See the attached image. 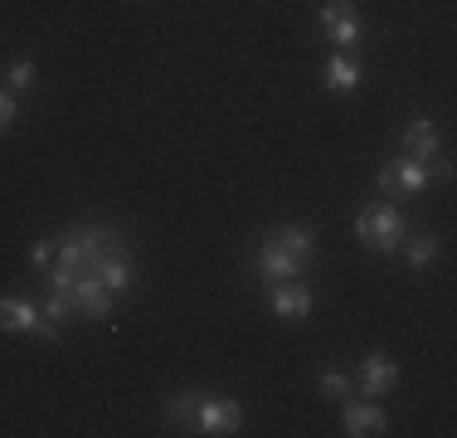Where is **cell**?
<instances>
[{"mask_svg": "<svg viewBox=\"0 0 457 438\" xmlns=\"http://www.w3.org/2000/svg\"><path fill=\"white\" fill-rule=\"evenodd\" d=\"M317 258V229L312 224H282V229H268L253 248V268L263 282H287V278H302L307 263Z\"/></svg>", "mask_w": 457, "mask_h": 438, "instance_id": "6da1fadb", "label": "cell"}, {"mask_svg": "<svg viewBox=\"0 0 457 438\" xmlns=\"http://www.w3.org/2000/svg\"><path fill=\"white\" fill-rule=\"evenodd\" d=\"M54 244H59L54 263H59V268H69L73 278H79V273H93L97 263L112 254V248L132 244V239H127V229L107 224V219H83V224H69V229H63Z\"/></svg>", "mask_w": 457, "mask_h": 438, "instance_id": "7a4b0ae2", "label": "cell"}, {"mask_svg": "<svg viewBox=\"0 0 457 438\" xmlns=\"http://www.w3.org/2000/svg\"><path fill=\"white\" fill-rule=\"evenodd\" d=\"M433 181H443L448 185L453 181V161L448 156H438V161H419V156H395V161H385V166L375 171V185L389 195V200H413V195H423Z\"/></svg>", "mask_w": 457, "mask_h": 438, "instance_id": "3957f363", "label": "cell"}, {"mask_svg": "<svg viewBox=\"0 0 457 438\" xmlns=\"http://www.w3.org/2000/svg\"><path fill=\"white\" fill-rule=\"evenodd\" d=\"M351 229H355V239H361V248H370V254H395L413 224L395 200H375V205H365V210L355 215Z\"/></svg>", "mask_w": 457, "mask_h": 438, "instance_id": "277c9868", "label": "cell"}, {"mask_svg": "<svg viewBox=\"0 0 457 438\" xmlns=\"http://www.w3.org/2000/svg\"><path fill=\"white\" fill-rule=\"evenodd\" d=\"M321 35L336 44L341 54H355L361 49V39H365V15H361V5L355 0H321Z\"/></svg>", "mask_w": 457, "mask_h": 438, "instance_id": "5b68a950", "label": "cell"}, {"mask_svg": "<svg viewBox=\"0 0 457 438\" xmlns=\"http://www.w3.org/2000/svg\"><path fill=\"white\" fill-rule=\"evenodd\" d=\"M0 332H15V336H39V341H59V326L45 322V312H39L35 298H25V292H5L0 298Z\"/></svg>", "mask_w": 457, "mask_h": 438, "instance_id": "8992f818", "label": "cell"}, {"mask_svg": "<svg viewBox=\"0 0 457 438\" xmlns=\"http://www.w3.org/2000/svg\"><path fill=\"white\" fill-rule=\"evenodd\" d=\"M244 429V404L238 400H220V394H200V409H195V429L204 438H220V434H238Z\"/></svg>", "mask_w": 457, "mask_h": 438, "instance_id": "52a82bcc", "label": "cell"}, {"mask_svg": "<svg viewBox=\"0 0 457 438\" xmlns=\"http://www.w3.org/2000/svg\"><path fill=\"white\" fill-rule=\"evenodd\" d=\"M268 288V312L278 316V322H307L312 307H317V292L307 288V282L287 278V282H263Z\"/></svg>", "mask_w": 457, "mask_h": 438, "instance_id": "ba28073f", "label": "cell"}, {"mask_svg": "<svg viewBox=\"0 0 457 438\" xmlns=\"http://www.w3.org/2000/svg\"><path fill=\"white\" fill-rule=\"evenodd\" d=\"M351 380H355V390H361L365 400H385V394L399 385V366L385 356V350H370L361 366H355Z\"/></svg>", "mask_w": 457, "mask_h": 438, "instance_id": "9c48e42d", "label": "cell"}, {"mask_svg": "<svg viewBox=\"0 0 457 438\" xmlns=\"http://www.w3.org/2000/svg\"><path fill=\"white\" fill-rule=\"evenodd\" d=\"M69 298H73V312L88 316V322H107V316L117 312V298L103 288V278H97V273H79Z\"/></svg>", "mask_w": 457, "mask_h": 438, "instance_id": "30bf717a", "label": "cell"}, {"mask_svg": "<svg viewBox=\"0 0 457 438\" xmlns=\"http://www.w3.org/2000/svg\"><path fill=\"white\" fill-rule=\"evenodd\" d=\"M97 278H103V288L112 292L117 302L122 298H132V288H137V254H132V244H122V248H112L103 263H97Z\"/></svg>", "mask_w": 457, "mask_h": 438, "instance_id": "8fae6325", "label": "cell"}, {"mask_svg": "<svg viewBox=\"0 0 457 438\" xmlns=\"http://www.w3.org/2000/svg\"><path fill=\"white\" fill-rule=\"evenodd\" d=\"M399 151L419 161H438L443 156V127L433 117H413V122L399 131Z\"/></svg>", "mask_w": 457, "mask_h": 438, "instance_id": "7c38bea8", "label": "cell"}, {"mask_svg": "<svg viewBox=\"0 0 457 438\" xmlns=\"http://www.w3.org/2000/svg\"><path fill=\"white\" fill-rule=\"evenodd\" d=\"M341 429L351 438H370L389 429V414L379 409L375 400H341Z\"/></svg>", "mask_w": 457, "mask_h": 438, "instance_id": "4fadbf2b", "label": "cell"}, {"mask_svg": "<svg viewBox=\"0 0 457 438\" xmlns=\"http://www.w3.org/2000/svg\"><path fill=\"white\" fill-rule=\"evenodd\" d=\"M395 254H404V263L413 273H423V268H433V263L443 258V244H438V234H428V229H419V234H404V244L395 248Z\"/></svg>", "mask_w": 457, "mask_h": 438, "instance_id": "5bb4252c", "label": "cell"}, {"mask_svg": "<svg viewBox=\"0 0 457 438\" xmlns=\"http://www.w3.org/2000/svg\"><path fill=\"white\" fill-rule=\"evenodd\" d=\"M361 63H355V54H341L336 49L331 59H326V93H361Z\"/></svg>", "mask_w": 457, "mask_h": 438, "instance_id": "9a60e30c", "label": "cell"}, {"mask_svg": "<svg viewBox=\"0 0 457 438\" xmlns=\"http://www.w3.org/2000/svg\"><path fill=\"white\" fill-rule=\"evenodd\" d=\"M195 409H200V390H176L161 414H166V424H170L176 434H190V429H195Z\"/></svg>", "mask_w": 457, "mask_h": 438, "instance_id": "2e32d148", "label": "cell"}, {"mask_svg": "<svg viewBox=\"0 0 457 438\" xmlns=\"http://www.w3.org/2000/svg\"><path fill=\"white\" fill-rule=\"evenodd\" d=\"M35 83H39V63L29 59V54H20V59H10L5 69H0V88H10V93H20V97Z\"/></svg>", "mask_w": 457, "mask_h": 438, "instance_id": "e0dca14e", "label": "cell"}, {"mask_svg": "<svg viewBox=\"0 0 457 438\" xmlns=\"http://www.w3.org/2000/svg\"><path fill=\"white\" fill-rule=\"evenodd\" d=\"M351 390H355L351 370H336V366H326L321 375H317V394H321V400H331V404L351 400Z\"/></svg>", "mask_w": 457, "mask_h": 438, "instance_id": "ac0fdd59", "label": "cell"}, {"mask_svg": "<svg viewBox=\"0 0 457 438\" xmlns=\"http://www.w3.org/2000/svg\"><path fill=\"white\" fill-rule=\"evenodd\" d=\"M39 312H45V322H49V326H59V332H63V322H69V316H79V312H73V302L63 298V292H45Z\"/></svg>", "mask_w": 457, "mask_h": 438, "instance_id": "d6986e66", "label": "cell"}, {"mask_svg": "<svg viewBox=\"0 0 457 438\" xmlns=\"http://www.w3.org/2000/svg\"><path fill=\"white\" fill-rule=\"evenodd\" d=\"M15 122H20V93L0 88V137H5V131H15Z\"/></svg>", "mask_w": 457, "mask_h": 438, "instance_id": "ffe728a7", "label": "cell"}, {"mask_svg": "<svg viewBox=\"0 0 457 438\" xmlns=\"http://www.w3.org/2000/svg\"><path fill=\"white\" fill-rule=\"evenodd\" d=\"M54 254H59V244H54V239H39V244H29V268L45 273L49 263H54Z\"/></svg>", "mask_w": 457, "mask_h": 438, "instance_id": "44dd1931", "label": "cell"}]
</instances>
